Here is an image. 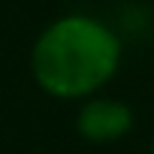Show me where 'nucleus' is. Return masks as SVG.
I'll return each mask as SVG.
<instances>
[{
  "instance_id": "nucleus-1",
  "label": "nucleus",
  "mask_w": 154,
  "mask_h": 154,
  "mask_svg": "<svg viewBox=\"0 0 154 154\" xmlns=\"http://www.w3.org/2000/svg\"><path fill=\"white\" fill-rule=\"evenodd\" d=\"M121 66L118 33L94 15H63L51 21L30 51L36 85L57 100L94 97Z\"/></svg>"
},
{
  "instance_id": "nucleus-2",
  "label": "nucleus",
  "mask_w": 154,
  "mask_h": 154,
  "mask_svg": "<svg viewBox=\"0 0 154 154\" xmlns=\"http://www.w3.org/2000/svg\"><path fill=\"white\" fill-rule=\"evenodd\" d=\"M130 127H133V109L121 100L97 97V94L88 97V103L79 109V118H75V130L97 145L127 136Z\"/></svg>"
},
{
  "instance_id": "nucleus-3",
  "label": "nucleus",
  "mask_w": 154,
  "mask_h": 154,
  "mask_svg": "<svg viewBox=\"0 0 154 154\" xmlns=\"http://www.w3.org/2000/svg\"><path fill=\"white\" fill-rule=\"evenodd\" d=\"M151 154H154V142H151Z\"/></svg>"
}]
</instances>
